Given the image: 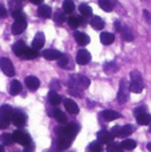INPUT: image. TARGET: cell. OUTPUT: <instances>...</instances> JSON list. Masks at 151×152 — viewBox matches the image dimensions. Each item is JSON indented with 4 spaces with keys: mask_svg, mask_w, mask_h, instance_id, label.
Returning a JSON list of instances; mask_svg holds the SVG:
<instances>
[{
    "mask_svg": "<svg viewBox=\"0 0 151 152\" xmlns=\"http://www.w3.org/2000/svg\"><path fill=\"white\" fill-rule=\"evenodd\" d=\"M136 121H138V124H141V126H149L151 123V115L150 113H139V115H136Z\"/></svg>",
    "mask_w": 151,
    "mask_h": 152,
    "instance_id": "obj_23",
    "label": "cell"
},
{
    "mask_svg": "<svg viewBox=\"0 0 151 152\" xmlns=\"http://www.w3.org/2000/svg\"><path fill=\"white\" fill-rule=\"evenodd\" d=\"M144 111H146V108H144V107H138V108H135V111H134V112H135V115H139V113H143Z\"/></svg>",
    "mask_w": 151,
    "mask_h": 152,
    "instance_id": "obj_42",
    "label": "cell"
},
{
    "mask_svg": "<svg viewBox=\"0 0 151 152\" xmlns=\"http://www.w3.org/2000/svg\"><path fill=\"white\" fill-rule=\"evenodd\" d=\"M64 107H66V110L68 111L70 113H72V115H76V113L79 112V107H78V104L71 99L64 100Z\"/></svg>",
    "mask_w": 151,
    "mask_h": 152,
    "instance_id": "obj_16",
    "label": "cell"
},
{
    "mask_svg": "<svg viewBox=\"0 0 151 152\" xmlns=\"http://www.w3.org/2000/svg\"><path fill=\"white\" fill-rule=\"evenodd\" d=\"M0 152H4V145L0 144Z\"/></svg>",
    "mask_w": 151,
    "mask_h": 152,
    "instance_id": "obj_45",
    "label": "cell"
},
{
    "mask_svg": "<svg viewBox=\"0 0 151 152\" xmlns=\"http://www.w3.org/2000/svg\"><path fill=\"white\" fill-rule=\"evenodd\" d=\"M43 56L47 60H58L62 56V53L56 50H45V51H43Z\"/></svg>",
    "mask_w": 151,
    "mask_h": 152,
    "instance_id": "obj_21",
    "label": "cell"
},
{
    "mask_svg": "<svg viewBox=\"0 0 151 152\" xmlns=\"http://www.w3.org/2000/svg\"><path fill=\"white\" fill-rule=\"evenodd\" d=\"M120 34H122L123 39H125L126 42H131V40L134 39L133 34H131V31L127 28V27H122V29H120Z\"/></svg>",
    "mask_w": 151,
    "mask_h": 152,
    "instance_id": "obj_37",
    "label": "cell"
},
{
    "mask_svg": "<svg viewBox=\"0 0 151 152\" xmlns=\"http://www.w3.org/2000/svg\"><path fill=\"white\" fill-rule=\"evenodd\" d=\"M54 118H55L56 120H58L59 123H62V124L67 123V116L64 115V112H63V111H60V110H55V111H54Z\"/></svg>",
    "mask_w": 151,
    "mask_h": 152,
    "instance_id": "obj_35",
    "label": "cell"
},
{
    "mask_svg": "<svg viewBox=\"0 0 151 152\" xmlns=\"http://www.w3.org/2000/svg\"><path fill=\"white\" fill-rule=\"evenodd\" d=\"M87 152H103V145H102V143L99 140L98 142H92L88 144Z\"/></svg>",
    "mask_w": 151,
    "mask_h": 152,
    "instance_id": "obj_26",
    "label": "cell"
},
{
    "mask_svg": "<svg viewBox=\"0 0 151 152\" xmlns=\"http://www.w3.org/2000/svg\"><path fill=\"white\" fill-rule=\"evenodd\" d=\"M150 132H151V126H150Z\"/></svg>",
    "mask_w": 151,
    "mask_h": 152,
    "instance_id": "obj_47",
    "label": "cell"
},
{
    "mask_svg": "<svg viewBox=\"0 0 151 152\" xmlns=\"http://www.w3.org/2000/svg\"><path fill=\"white\" fill-rule=\"evenodd\" d=\"M74 36H75V40L78 42V44H80V45H87L88 43H90V36L83 34V32L76 31L74 34Z\"/></svg>",
    "mask_w": 151,
    "mask_h": 152,
    "instance_id": "obj_17",
    "label": "cell"
},
{
    "mask_svg": "<svg viewBox=\"0 0 151 152\" xmlns=\"http://www.w3.org/2000/svg\"><path fill=\"white\" fill-rule=\"evenodd\" d=\"M134 132V127L131 124H127V126H123V127H114L111 131V134L114 135L115 137H127L130 136L131 134Z\"/></svg>",
    "mask_w": 151,
    "mask_h": 152,
    "instance_id": "obj_4",
    "label": "cell"
},
{
    "mask_svg": "<svg viewBox=\"0 0 151 152\" xmlns=\"http://www.w3.org/2000/svg\"><path fill=\"white\" fill-rule=\"evenodd\" d=\"M37 15L43 19H48V18H51V15H52V10H51L50 5L43 4V5H40L39 10H37Z\"/></svg>",
    "mask_w": 151,
    "mask_h": 152,
    "instance_id": "obj_18",
    "label": "cell"
},
{
    "mask_svg": "<svg viewBox=\"0 0 151 152\" xmlns=\"http://www.w3.org/2000/svg\"><path fill=\"white\" fill-rule=\"evenodd\" d=\"M8 91H10V94L13 95V96L19 95L21 92V83L19 80H12V81H11V84H10Z\"/></svg>",
    "mask_w": 151,
    "mask_h": 152,
    "instance_id": "obj_19",
    "label": "cell"
},
{
    "mask_svg": "<svg viewBox=\"0 0 151 152\" xmlns=\"http://www.w3.org/2000/svg\"><path fill=\"white\" fill-rule=\"evenodd\" d=\"M125 148L122 147V144H119V143H108L107 144V152H123Z\"/></svg>",
    "mask_w": 151,
    "mask_h": 152,
    "instance_id": "obj_32",
    "label": "cell"
},
{
    "mask_svg": "<svg viewBox=\"0 0 151 152\" xmlns=\"http://www.w3.org/2000/svg\"><path fill=\"white\" fill-rule=\"evenodd\" d=\"M68 61H70V59L67 55H62L60 58L58 59V64L62 68H67V67H68Z\"/></svg>",
    "mask_w": 151,
    "mask_h": 152,
    "instance_id": "obj_38",
    "label": "cell"
},
{
    "mask_svg": "<svg viewBox=\"0 0 151 152\" xmlns=\"http://www.w3.org/2000/svg\"><path fill=\"white\" fill-rule=\"evenodd\" d=\"M100 116L107 121H112V120H117V119L120 118V113L117 112V111H112V110H106L100 113Z\"/></svg>",
    "mask_w": 151,
    "mask_h": 152,
    "instance_id": "obj_15",
    "label": "cell"
},
{
    "mask_svg": "<svg viewBox=\"0 0 151 152\" xmlns=\"http://www.w3.org/2000/svg\"><path fill=\"white\" fill-rule=\"evenodd\" d=\"M62 10H63L66 13L74 12V10H75L74 1H72V0H64V1H63V5H62Z\"/></svg>",
    "mask_w": 151,
    "mask_h": 152,
    "instance_id": "obj_28",
    "label": "cell"
},
{
    "mask_svg": "<svg viewBox=\"0 0 151 152\" xmlns=\"http://www.w3.org/2000/svg\"><path fill=\"white\" fill-rule=\"evenodd\" d=\"M8 126H10V120H7V119H3V118H0V129H4V128H7Z\"/></svg>",
    "mask_w": 151,
    "mask_h": 152,
    "instance_id": "obj_39",
    "label": "cell"
},
{
    "mask_svg": "<svg viewBox=\"0 0 151 152\" xmlns=\"http://www.w3.org/2000/svg\"><path fill=\"white\" fill-rule=\"evenodd\" d=\"M26 28H27L26 16H23V18H19V19H15V23L12 24V34L13 35H20Z\"/></svg>",
    "mask_w": 151,
    "mask_h": 152,
    "instance_id": "obj_8",
    "label": "cell"
},
{
    "mask_svg": "<svg viewBox=\"0 0 151 152\" xmlns=\"http://www.w3.org/2000/svg\"><path fill=\"white\" fill-rule=\"evenodd\" d=\"M68 26L71 27V28H78V27L80 26V24H82V19L79 18V16H70L68 18Z\"/></svg>",
    "mask_w": 151,
    "mask_h": 152,
    "instance_id": "obj_33",
    "label": "cell"
},
{
    "mask_svg": "<svg viewBox=\"0 0 151 152\" xmlns=\"http://www.w3.org/2000/svg\"><path fill=\"white\" fill-rule=\"evenodd\" d=\"M0 68L7 76H13L15 75V68H13L12 61L8 58H1L0 59Z\"/></svg>",
    "mask_w": 151,
    "mask_h": 152,
    "instance_id": "obj_7",
    "label": "cell"
},
{
    "mask_svg": "<svg viewBox=\"0 0 151 152\" xmlns=\"http://www.w3.org/2000/svg\"><path fill=\"white\" fill-rule=\"evenodd\" d=\"M79 124L78 123H70L67 124V126L62 127L58 131L59 136H66V137H70V139L74 140L75 136H76V134L79 132Z\"/></svg>",
    "mask_w": 151,
    "mask_h": 152,
    "instance_id": "obj_2",
    "label": "cell"
},
{
    "mask_svg": "<svg viewBox=\"0 0 151 152\" xmlns=\"http://www.w3.org/2000/svg\"><path fill=\"white\" fill-rule=\"evenodd\" d=\"M130 91L134 94H139L143 91V79H142L141 74L136 71L131 72V83H130Z\"/></svg>",
    "mask_w": 151,
    "mask_h": 152,
    "instance_id": "obj_3",
    "label": "cell"
},
{
    "mask_svg": "<svg viewBox=\"0 0 151 152\" xmlns=\"http://www.w3.org/2000/svg\"><path fill=\"white\" fill-rule=\"evenodd\" d=\"M99 7L103 11H106V12H110L114 8V4H112L111 0H99Z\"/></svg>",
    "mask_w": 151,
    "mask_h": 152,
    "instance_id": "obj_31",
    "label": "cell"
},
{
    "mask_svg": "<svg viewBox=\"0 0 151 152\" xmlns=\"http://www.w3.org/2000/svg\"><path fill=\"white\" fill-rule=\"evenodd\" d=\"M114 40H115L114 34H110V32H102V34H100V42H102V44L110 45V44H112V43H114Z\"/></svg>",
    "mask_w": 151,
    "mask_h": 152,
    "instance_id": "obj_22",
    "label": "cell"
},
{
    "mask_svg": "<svg viewBox=\"0 0 151 152\" xmlns=\"http://www.w3.org/2000/svg\"><path fill=\"white\" fill-rule=\"evenodd\" d=\"M48 102H50L51 105H59L62 103V97L59 96L56 91H50V94H48Z\"/></svg>",
    "mask_w": 151,
    "mask_h": 152,
    "instance_id": "obj_25",
    "label": "cell"
},
{
    "mask_svg": "<svg viewBox=\"0 0 151 152\" xmlns=\"http://www.w3.org/2000/svg\"><path fill=\"white\" fill-rule=\"evenodd\" d=\"M72 144V139L66 136H58V147L59 150H67L70 148V145Z\"/></svg>",
    "mask_w": 151,
    "mask_h": 152,
    "instance_id": "obj_20",
    "label": "cell"
},
{
    "mask_svg": "<svg viewBox=\"0 0 151 152\" xmlns=\"http://www.w3.org/2000/svg\"><path fill=\"white\" fill-rule=\"evenodd\" d=\"M31 3L32 4H42L43 0H31Z\"/></svg>",
    "mask_w": 151,
    "mask_h": 152,
    "instance_id": "obj_44",
    "label": "cell"
},
{
    "mask_svg": "<svg viewBox=\"0 0 151 152\" xmlns=\"http://www.w3.org/2000/svg\"><path fill=\"white\" fill-rule=\"evenodd\" d=\"M54 20L56 21L58 24H62L64 23V20H66V12H64L63 10H58L55 11V13H54Z\"/></svg>",
    "mask_w": 151,
    "mask_h": 152,
    "instance_id": "obj_30",
    "label": "cell"
},
{
    "mask_svg": "<svg viewBox=\"0 0 151 152\" xmlns=\"http://www.w3.org/2000/svg\"><path fill=\"white\" fill-rule=\"evenodd\" d=\"M143 13H144V16H146L147 21H150V23H151V13H150L147 10H144V11H143Z\"/></svg>",
    "mask_w": 151,
    "mask_h": 152,
    "instance_id": "obj_43",
    "label": "cell"
},
{
    "mask_svg": "<svg viewBox=\"0 0 151 152\" xmlns=\"http://www.w3.org/2000/svg\"><path fill=\"white\" fill-rule=\"evenodd\" d=\"M34 150H35L34 144H31V143H29L28 145H26V148H24V151H23V152H34Z\"/></svg>",
    "mask_w": 151,
    "mask_h": 152,
    "instance_id": "obj_41",
    "label": "cell"
},
{
    "mask_svg": "<svg viewBox=\"0 0 151 152\" xmlns=\"http://www.w3.org/2000/svg\"><path fill=\"white\" fill-rule=\"evenodd\" d=\"M120 144H122V147L125 148V150H127V151H133L134 148L136 147V142L135 140H133V139H125Z\"/></svg>",
    "mask_w": 151,
    "mask_h": 152,
    "instance_id": "obj_29",
    "label": "cell"
},
{
    "mask_svg": "<svg viewBox=\"0 0 151 152\" xmlns=\"http://www.w3.org/2000/svg\"><path fill=\"white\" fill-rule=\"evenodd\" d=\"M44 43H45L44 34H43V32H37V34L35 35L34 40H32V48H34V50H36V51H39L40 48H43Z\"/></svg>",
    "mask_w": 151,
    "mask_h": 152,
    "instance_id": "obj_12",
    "label": "cell"
},
{
    "mask_svg": "<svg viewBox=\"0 0 151 152\" xmlns=\"http://www.w3.org/2000/svg\"><path fill=\"white\" fill-rule=\"evenodd\" d=\"M103 69L107 72V74H114L115 71H118V66L114 63V61H108L103 66Z\"/></svg>",
    "mask_w": 151,
    "mask_h": 152,
    "instance_id": "obj_36",
    "label": "cell"
},
{
    "mask_svg": "<svg viewBox=\"0 0 151 152\" xmlns=\"http://www.w3.org/2000/svg\"><path fill=\"white\" fill-rule=\"evenodd\" d=\"M12 121L15 126H18V127H23L24 124H26V121H27V116H26V113L23 112V111H20V110H13V116H12Z\"/></svg>",
    "mask_w": 151,
    "mask_h": 152,
    "instance_id": "obj_9",
    "label": "cell"
},
{
    "mask_svg": "<svg viewBox=\"0 0 151 152\" xmlns=\"http://www.w3.org/2000/svg\"><path fill=\"white\" fill-rule=\"evenodd\" d=\"M0 18H7V10L3 4H0Z\"/></svg>",
    "mask_w": 151,
    "mask_h": 152,
    "instance_id": "obj_40",
    "label": "cell"
},
{
    "mask_svg": "<svg viewBox=\"0 0 151 152\" xmlns=\"http://www.w3.org/2000/svg\"><path fill=\"white\" fill-rule=\"evenodd\" d=\"M79 12L82 13L84 18H88V16L92 15V10H91V7L88 4H84V3L79 5Z\"/></svg>",
    "mask_w": 151,
    "mask_h": 152,
    "instance_id": "obj_34",
    "label": "cell"
},
{
    "mask_svg": "<svg viewBox=\"0 0 151 152\" xmlns=\"http://www.w3.org/2000/svg\"><path fill=\"white\" fill-rule=\"evenodd\" d=\"M90 24L94 29H103L104 28V20L102 18H99V16H94V18L91 19Z\"/></svg>",
    "mask_w": 151,
    "mask_h": 152,
    "instance_id": "obj_24",
    "label": "cell"
},
{
    "mask_svg": "<svg viewBox=\"0 0 151 152\" xmlns=\"http://www.w3.org/2000/svg\"><path fill=\"white\" fill-rule=\"evenodd\" d=\"M24 83H26L27 88H28L29 91H36V89L40 87L39 79L35 77V76H27V77H26V81H24Z\"/></svg>",
    "mask_w": 151,
    "mask_h": 152,
    "instance_id": "obj_13",
    "label": "cell"
},
{
    "mask_svg": "<svg viewBox=\"0 0 151 152\" xmlns=\"http://www.w3.org/2000/svg\"><path fill=\"white\" fill-rule=\"evenodd\" d=\"M13 142H15L13 134H3L1 136H0V143H1L3 145H10V144H12Z\"/></svg>",
    "mask_w": 151,
    "mask_h": 152,
    "instance_id": "obj_27",
    "label": "cell"
},
{
    "mask_svg": "<svg viewBox=\"0 0 151 152\" xmlns=\"http://www.w3.org/2000/svg\"><path fill=\"white\" fill-rule=\"evenodd\" d=\"M13 139H15V143L24 145V147L31 143V137H29V135L26 134L24 131H20V129H16V131L13 132Z\"/></svg>",
    "mask_w": 151,
    "mask_h": 152,
    "instance_id": "obj_5",
    "label": "cell"
},
{
    "mask_svg": "<svg viewBox=\"0 0 151 152\" xmlns=\"http://www.w3.org/2000/svg\"><path fill=\"white\" fill-rule=\"evenodd\" d=\"M128 91H130V86L127 84V81H126L125 79H122L119 91H118V102L126 103V100L128 99Z\"/></svg>",
    "mask_w": 151,
    "mask_h": 152,
    "instance_id": "obj_6",
    "label": "cell"
},
{
    "mask_svg": "<svg viewBox=\"0 0 151 152\" xmlns=\"http://www.w3.org/2000/svg\"><path fill=\"white\" fill-rule=\"evenodd\" d=\"M91 60V53L88 52L87 50H80L78 51L76 53V63L80 64V66H84V64L90 63Z\"/></svg>",
    "mask_w": 151,
    "mask_h": 152,
    "instance_id": "obj_10",
    "label": "cell"
},
{
    "mask_svg": "<svg viewBox=\"0 0 151 152\" xmlns=\"http://www.w3.org/2000/svg\"><path fill=\"white\" fill-rule=\"evenodd\" d=\"M147 150L151 152V143H149V144H147Z\"/></svg>",
    "mask_w": 151,
    "mask_h": 152,
    "instance_id": "obj_46",
    "label": "cell"
},
{
    "mask_svg": "<svg viewBox=\"0 0 151 152\" xmlns=\"http://www.w3.org/2000/svg\"><path fill=\"white\" fill-rule=\"evenodd\" d=\"M12 116H13V110L11 108V105L4 104L0 107V118L3 119H7V120H12Z\"/></svg>",
    "mask_w": 151,
    "mask_h": 152,
    "instance_id": "obj_14",
    "label": "cell"
},
{
    "mask_svg": "<svg viewBox=\"0 0 151 152\" xmlns=\"http://www.w3.org/2000/svg\"><path fill=\"white\" fill-rule=\"evenodd\" d=\"M12 50H13V52H15V55L18 56V58L26 59V60L35 59V58H37V55H39L36 50H34L32 47L28 48L23 42L15 43V44H13V47H12Z\"/></svg>",
    "mask_w": 151,
    "mask_h": 152,
    "instance_id": "obj_1",
    "label": "cell"
},
{
    "mask_svg": "<svg viewBox=\"0 0 151 152\" xmlns=\"http://www.w3.org/2000/svg\"><path fill=\"white\" fill-rule=\"evenodd\" d=\"M96 137H98V140L102 143V144H108V143H111L112 140H114L115 136L111 134V132L106 131V129H102V131L98 132Z\"/></svg>",
    "mask_w": 151,
    "mask_h": 152,
    "instance_id": "obj_11",
    "label": "cell"
}]
</instances>
